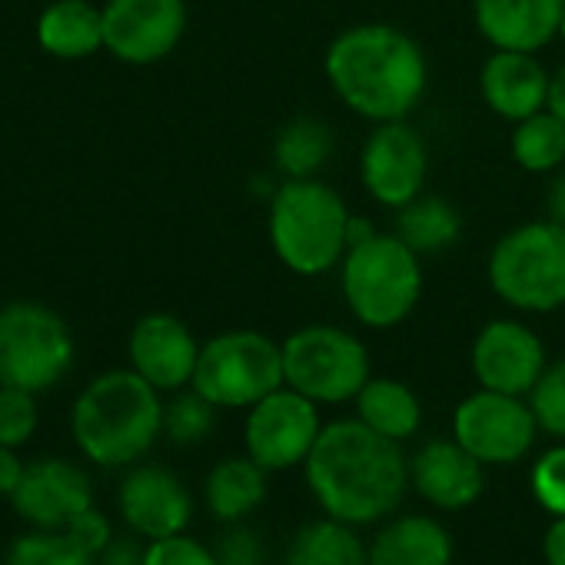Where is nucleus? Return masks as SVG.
<instances>
[{
  "instance_id": "obj_39",
  "label": "nucleus",
  "mask_w": 565,
  "mask_h": 565,
  "mask_svg": "<svg viewBox=\"0 0 565 565\" xmlns=\"http://www.w3.org/2000/svg\"><path fill=\"white\" fill-rule=\"evenodd\" d=\"M542 558L545 565H565V515H555L542 532Z\"/></svg>"
},
{
  "instance_id": "obj_5",
  "label": "nucleus",
  "mask_w": 565,
  "mask_h": 565,
  "mask_svg": "<svg viewBox=\"0 0 565 565\" xmlns=\"http://www.w3.org/2000/svg\"><path fill=\"white\" fill-rule=\"evenodd\" d=\"M423 294L419 253L399 233H373L343 256V297L350 313L373 327H399Z\"/></svg>"
},
{
  "instance_id": "obj_13",
  "label": "nucleus",
  "mask_w": 565,
  "mask_h": 565,
  "mask_svg": "<svg viewBox=\"0 0 565 565\" xmlns=\"http://www.w3.org/2000/svg\"><path fill=\"white\" fill-rule=\"evenodd\" d=\"M360 170L370 196L399 210L423 193L429 177V150L409 124L390 120L370 134Z\"/></svg>"
},
{
  "instance_id": "obj_10",
  "label": "nucleus",
  "mask_w": 565,
  "mask_h": 565,
  "mask_svg": "<svg viewBox=\"0 0 565 565\" xmlns=\"http://www.w3.org/2000/svg\"><path fill=\"white\" fill-rule=\"evenodd\" d=\"M323 426L327 423L320 419V403L307 399L290 386H279L276 393L263 396L256 406L246 409V456L266 472L297 469L310 459Z\"/></svg>"
},
{
  "instance_id": "obj_36",
  "label": "nucleus",
  "mask_w": 565,
  "mask_h": 565,
  "mask_svg": "<svg viewBox=\"0 0 565 565\" xmlns=\"http://www.w3.org/2000/svg\"><path fill=\"white\" fill-rule=\"evenodd\" d=\"M87 555H94V558H100V552L114 542V525H110V519L100 512V509H84L81 515H74L71 519V525L64 529Z\"/></svg>"
},
{
  "instance_id": "obj_26",
  "label": "nucleus",
  "mask_w": 565,
  "mask_h": 565,
  "mask_svg": "<svg viewBox=\"0 0 565 565\" xmlns=\"http://www.w3.org/2000/svg\"><path fill=\"white\" fill-rule=\"evenodd\" d=\"M333 153V134L313 117H297L276 137V163L290 180H310Z\"/></svg>"
},
{
  "instance_id": "obj_31",
  "label": "nucleus",
  "mask_w": 565,
  "mask_h": 565,
  "mask_svg": "<svg viewBox=\"0 0 565 565\" xmlns=\"http://www.w3.org/2000/svg\"><path fill=\"white\" fill-rule=\"evenodd\" d=\"M38 426H41L38 393L18 390V386H0V446H11V449L28 446Z\"/></svg>"
},
{
  "instance_id": "obj_30",
  "label": "nucleus",
  "mask_w": 565,
  "mask_h": 565,
  "mask_svg": "<svg viewBox=\"0 0 565 565\" xmlns=\"http://www.w3.org/2000/svg\"><path fill=\"white\" fill-rule=\"evenodd\" d=\"M216 406L200 396L193 386L180 390L170 403H163V436L177 446H196L213 433Z\"/></svg>"
},
{
  "instance_id": "obj_20",
  "label": "nucleus",
  "mask_w": 565,
  "mask_h": 565,
  "mask_svg": "<svg viewBox=\"0 0 565 565\" xmlns=\"http://www.w3.org/2000/svg\"><path fill=\"white\" fill-rule=\"evenodd\" d=\"M452 532L423 512H396L370 539V565H452Z\"/></svg>"
},
{
  "instance_id": "obj_11",
  "label": "nucleus",
  "mask_w": 565,
  "mask_h": 565,
  "mask_svg": "<svg viewBox=\"0 0 565 565\" xmlns=\"http://www.w3.org/2000/svg\"><path fill=\"white\" fill-rule=\"evenodd\" d=\"M539 423L525 396L482 390L466 396L452 416V439L469 449L486 469L512 466L535 446Z\"/></svg>"
},
{
  "instance_id": "obj_33",
  "label": "nucleus",
  "mask_w": 565,
  "mask_h": 565,
  "mask_svg": "<svg viewBox=\"0 0 565 565\" xmlns=\"http://www.w3.org/2000/svg\"><path fill=\"white\" fill-rule=\"evenodd\" d=\"M529 406L539 429L565 443V360L545 366L535 390L529 393Z\"/></svg>"
},
{
  "instance_id": "obj_12",
  "label": "nucleus",
  "mask_w": 565,
  "mask_h": 565,
  "mask_svg": "<svg viewBox=\"0 0 565 565\" xmlns=\"http://www.w3.org/2000/svg\"><path fill=\"white\" fill-rule=\"evenodd\" d=\"M186 31L183 0H107L104 51L120 64L150 67L177 51Z\"/></svg>"
},
{
  "instance_id": "obj_9",
  "label": "nucleus",
  "mask_w": 565,
  "mask_h": 565,
  "mask_svg": "<svg viewBox=\"0 0 565 565\" xmlns=\"http://www.w3.org/2000/svg\"><path fill=\"white\" fill-rule=\"evenodd\" d=\"M282 376L307 399L340 406L356 399L373 373L366 347L350 330L313 323L282 343Z\"/></svg>"
},
{
  "instance_id": "obj_19",
  "label": "nucleus",
  "mask_w": 565,
  "mask_h": 565,
  "mask_svg": "<svg viewBox=\"0 0 565 565\" xmlns=\"http://www.w3.org/2000/svg\"><path fill=\"white\" fill-rule=\"evenodd\" d=\"M565 0H476V28L495 51L535 54L562 28Z\"/></svg>"
},
{
  "instance_id": "obj_17",
  "label": "nucleus",
  "mask_w": 565,
  "mask_h": 565,
  "mask_svg": "<svg viewBox=\"0 0 565 565\" xmlns=\"http://www.w3.org/2000/svg\"><path fill=\"white\" fill-rule=\"evenodd\" d=\"M130 370L160 393H180L193 383L200 343L190 327L170 313H147L134 323L127 340Z\"/></svg>"
},
{
  "instance_id": "obj_34",
  "label": "nucleus",
  "mask_w": 565,
  "mask_h": 565,
  "mask_svg": "<svg viewBox=\"0 0 565 565\" xmlns=\"http://www.w3.org/2000/svg\"><path fill=\"white\" fill-rule=\"evenodd\" d=\"M143 565H220L213 545L177 532L167 539H153L143 548Z\"/></svg>"
},
{
  "instance_id": "obj_37",
  "label": "nucleus",
  "mask_w": 565,
  "mask_h": 565,
  "mask_svg": "<svg viewBox=\"0 0 565 565\" xmlns=\"http://www.w3.org/2000/svg\"><path fill=\"white\" fill-rule=\"evenodd\" d=\"M24 469H28V462L18 456V449L0 446V499H11L14 495V489L24 479Z\"/></svg>"
},
{
  "instance_id": "obj_18",
  "label": "nucleus",
  "mask_w": 565,
  "mask_h": 565,
  "mask_svg": "<svg viewBox=\"0 0 565 565\" xmlns=\"http://www.w3.org/2000/svg\"><path fill=\"white\" fill-rule=\"evenodd\" d=\"M409 486L439 512H462L486 492V466L456 439H429L409 459Z\"/></svg>"
},
{
  "instance_id": "obj_29",
  "label": "nucleus",
  "mask_w": 565,
  "mask_h": 565,
  "mask_svg": "<svg viewBox=\"0 0 565 565\" xmlns=\"http://www.w3.org/2000/svg\"><path fill=\"white\" fill-rule=\"evenodd\" d=\"M4 565H97L67 532L57 529H31L8 545Z\"/></svg>"
},
{
  "instance_id": "obj_32",
  "label": "nucleus",
  "mask_w": 565,
  "mask_h": 565,
  "mask_svg": "<svg viewBox=\"0 0 565 565\" xmlns=\"http://www.w3.org/2000/svg\"><path fill=\"white\" fill-rule=\"evenodd\" d=\"M529 492L539 502V509L555 519L565 515V443L545 449L529 472Z\"/></svg>"
},
{
  "instance_id": "obj_40",
  "label": "nucleus",
  "mask_w": 565,
  "mask_h": 565,
  "mask_svg": "<svg viewBox=\"0 0 565 565\" xmlns=\"http://www.w3.org/2000/svg\"><path fill=\"white\" fill-rule=\"evenodd\" d=\"M562 124H565V67H558L552 77H548V104H545Z\"/></svg>"
},
{
  "instance_id": "obj_38",
  "label": "nucleus",
  "mask_w": 565,
  "mask_h": 565,
  "mask_svg": "<svg viewBox=\"0 0 565 565\" xmlns=\"http://www.w3.org/2000/svg\"><path fill=\"white\" fill-rule=\"evenodd\" d=\"M143 548L147 545H140L137 539H117L114 535V542L100 552L97 565H143Z\"/></svg>"
},
{
  "instance_id": "obj_41",
  "label": "nucleus",
  "mask_w": 565,
  "mask_h": 565,
  "mask_svg": "<svg viewBox=\"0 0 565 565\" xmlns=\"http://www.w3.org/2000/svg\"><path fill=\"white\" fill-rule=\"evenodd\" d=\"M548 220L565 230V173L555 177V183L548 190Z\"/></svg>"
},
{
  "instance_id": "obj_24",
  "label": "nucleus",
  "mask_w": 565,
  "mask_h": 565,
  "mask_svg": "<svg viewBox=\"0 0 565 565\" xmlns=\"http://www.w3.org/2000/svg\"><path fill=\"white\" fill-rule=\"evenodd\" d=\"M282 565H370V542L356 525L323 515L297 529Z\"/></svg>"
},
{
  "instance_id": "obj_6",
  "label": "nucleus",
  "mask_w": 565,
  "mask_h": 565,
  "mask_svg": "<svg viewBox=\"0 0 565 565\" xmlns=\"http://www.w3.org/2000/svg\"><path fill=\"white\" fill-rule=\"evenodd\" d=\"M74 356L71 323L57 310L34 300L0 307V386L41 396L71 373Z\"/></svg>"
},
{
  "instance_id": "obj_23",
  "label": "nucleus",
  "mask_w": 565,
  "mask_h": 565,
  "mask_svg": "<svg viewBox=\"0 0 565 565\" xmlns=\"http://www.w3.org/2000/svg\"><path fill=\"white\" fill-rule=\"evenodd\" d=\"M266 469L249 456H230L206 472L203 499L213 519L233 525L249 519L266 502Z\"/></svg>"
},
{
  "instance_id": "obj_35",
  "label": "nucleus",
  "mask_w": 565,
  "mask_h": 565,
  "mask_svg": "<svg viewBox=\"0 0 565 565\" xmlns=\"http://www.w3.org/2000/svg\"><path fill=\"white\" fill-rule=\"evenodd\" d=\"M220 565H263V542L243 522H233L213 545Z\"/></svg>"
},
{
  "instance_id": "obj_3",
  "label": "nucleus",
  "mask_w": 565,
  "mask_h": 565,
  "mask_svg": "<svg viewBox=\"0 0 565 565\" xmlns=\"http://www.w3.org/2000/svg\"><path fill=\"white\" fill-rule=\"evenodd\" d=\"M71 433L94 466H137L163 436L160 390L134 370L100 373L81 390L71 409Z\"/></svg>"
},
{
  "instance_id": "obj_2",
  "label": "nucleus",
  "mask_w": 565,
  "mask_h": 565,
  "mask_svg": "<svg viewBox=\"0 0 565 565\" xmlns=\"http://www.w3.org/2000/svg\"><path fill=\"white\" fill-rule=\"evenodd\" d=\"M327 77L340 100L366 120L390 124L426 94V57L419 44L390 24H360L343 31L327 51Z\"/></svg>"
},
{
  "instance_id": "obj_7",
  "label": "nucleus",
  "mask_w": 565,
  "mask_h": 565,
  "mask_svg": "<svg viewBox=\"0 0 565 565\" xmlns=\"http://www.w3.org/2000/svg\"><path fill=\"white\" fill-rule=\"evenodd\" d=\"M489 282L515 310H558L565 303V230L545 220L505 233L489 256Z\"/></svg>"
},
{
  "instance_id": "obj_42",
  "label": "nucleus",
  "mask_w": 565,
  "mask_h": 565,
  "mask_svg": "<svg viewBox=\"0 0 565 565\" xmlns=\"http://www.w3.org/2000/svg\"><path fill=\"white\" fill-rule=\"evenodd\" d=\"M558 34H562V41H565V8H562V28H558Z\"/></svg>"
},
{
  "instance_id": "obj_14",
  "label": "nucleus",
  "mask_w": 565,
  "mask_h": 565,
  "mask_svg": "<svg viewBox=\"0 0 565 565\" xmlns=\"http://www.w3.org/2000/svg\"><path fill=\"white\" fill-rule=\"evenodd\" d=\"M117 509L134 535L153 542L190 529L193 495L167 466H134L117 489Z\"/></svg>"
},
{
  "instance_id": "obj_27",
  "label": "nucleus",
  "mask_w": 565,
  "mask_h": 565,
  "mask_svg": "<svg viewBox=\"0 0 565 565\" xmlns=\"http://www.w3.org/2000/svg\"><path fill=\"white\" fill-rule=\"evenodd\" d=\"M462 233V220L456 206H449L439 196H416L413 203L399 206V236L416 253H439L449 243H456Z\"/></svg>"
},
{
  "instance_id": "obj_16",
  "label": "nucleus",
  "mask_w": 565,
  "mask_h": 565,
  "mask_svg": "<svg viewBox=\"0 0 565 565\" xmlns=\"http://www.w3.org/2000/svg\"><path fill=\"white\" fill-rule=\"evenodd\" d=\"M472 373L482 390L529 399L545 373L542 340L515 320H492L472 343Z\"/></svg>"
},
{
  "instance_id": "obj_22",
  "label": "nucleus",
  "mask_w": 565,
  "mask_h": 565,
  "mask_svg": "<svg viewBox=\"0 0 565 565\" xmlns=\"http://www.w3.org/2000/svg\"><path fill=\"white\" fill-rule=\"evenodd\" d=\"M38 44L57 61H84L104 51V8L90 0H51L38 18Z\"/></svg>"
},
{
  "instance_id": "obj_28",
  "label": "nucleus",
  "mask_w": 565,
  "mask_h": 565,
  "mask_svg": "<svg viewBox=\"0 0 565 565\" xmlns=\"http://www.w3.org/2000/svg\"><path fill=\"white\" fill-rule=\"evenodd\" d=\"M512 157L529 173H548L565 160V124L552 110L519 120L512 134Z\"/></svg>"
},
{
  "instance_id": "obj_25",
  "label": "nucleus",
  "mask_w": 565,
  "mask_h": 565,
  "mask_svg": "<svg viewBox=\"0 0 565 565\" xmlns=\"http://www.w3.org/2000/svg\"><path fill=\"white\" fill-rule=\"evenodd\" d=\"M356 419H363L373 433L406 443L423 426V406L419 396L390 376H370V383L356 396Z\"/></svg>"
},
{
  "instance_id": "obj_15",
  "label": "nucleus",
  "mask_w": 565,
  "mask_h": 565,
  "mask_svg": "<svg viewBox=\"0 0 565 565\" xmlns=\"http://www.w3.org/2000/svg\"><path fill=\"white\" fill-rule=\"evenodd\" d=\"M11 505L31 529L64 532L74 515L94 505V486L81 466L61 456H47L28 462L24 479L11 495Z\"/></svg>"
},
{
  "instance_id": "obj_8",
  "label": "nucleus",
  "mask_w": 565,
  "mask_h": 565,
  "mask_svg": "<svg viewBox=\"0 0 565 565\" xmlns=\"http://www.w3.org/2000/svg\"><path fill=\"white\" fill-rule=\"evenodd\" d=\"M216 409H249L263 396L287 386L282 347L256 330H230L200 347L190 383Z\"/></svg>"
},
{
  "instance_id": "obj_1",
  "label": "nucleus",
  "mask_w": 565,
  "mask_h": 565,
  "mask_svg": "<svg viewBox=\"0 0 565 565\" xmlns=\"http://www.w3.org/2000/svg\"><path fill=\"white\" fill-rule=\"evenodd\" d=\"M303 476L323 515L366 529L399 512L409 489V459L403 443L373 433L353 416L323 426Z\"/></svg>"
},
{
  "instance_id": "obj_4",
  "label": "nucleus",
  "mask_w": 565,
  "mask_h": 565,
  "mask_svg": "<svg viewBox=\"0 0 565 565\" xmlns=\"http://www.w3.org/2000/svg\"><path fill=\"white\" fill-rule=\"evenodd\" d=\"M350 210L343 196L310 180H287L269 203V243L282 266L300 276L333 269L350 249Z\"/></svg>"
},
{
  "instance_id": "obj_21",
  "label": "nucleus",
  "mask_w": 565,
  "mask_h": 565,
  "mask_svg": "<svg viewBox=\"0 0 565 565\" xmlns=\"http://www.w3.org/2000/svg\"><path fill=\"white\" fill-rule=\"evenodd\" d=\"M482 97L502 120H525L548 104V74L532 54L495 51L482 67Z\"/></svg>"
}]
</instances>
